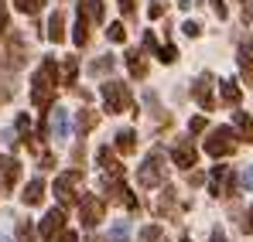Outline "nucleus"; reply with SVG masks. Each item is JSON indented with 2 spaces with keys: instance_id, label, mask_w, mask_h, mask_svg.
Wrapping results in <instances>:
<instances>
[{
  "instance_id": "1",
  "label": "nucleus",
  "mask_w": 253,
  "mask_h": 242,
  "mask_svg": "<svg viewBox=\"0 0 253 242\" xmlns=\"http://www.w3.org/2000/svg\"><path fill=\"white\" fill-rule=\"evenodd\" d=\"M62 82L58 75V65H55V58H44L42 69L35 72V79H31V103L38 106V109H48L51 106V99H55V85Z\"/></svg>"
},
{
  "instance_id": "2",
  "label": "nucleus",
  "mask_w": 253,
  "mask_h": 242,
  "mask_svg": "<svg viewBox=\"0 0 253 242\" xmlns=\"http://www.w3.org/2000/svg\"><path fill=\"white\" fill-rule=\"evenodd\" d=\"M165 177H168L165 154H161V150H151V154H147V161L140 164V171H137L140 188H161V184H165Z\"/></svg>"
},
{
  "instance_id": "3",
  "label": "nucleus",
  "mask_w": 253,
  "mask_h": 242,
  "mask_svg": "<svg viewBox=\"0 0 253 242\" xmlns=\"http://www.w3.org/2000/svg\"><path fill=\"white\" fill-rule=\"evenodd\" d=\"M99 92H103L106 113H126V109H133V96H130V89H126L124 82H103Z\"/></svg>"
},
{
  "instance_id": "4",
  "label": "nucleus",
  "mask_w": 253,
  "mask_h": 242,
  "mask_svg": "<svg viewBox=\"0 0 253 242\" xmlns=\"http://www.w3.org/2000/svg\"><path fill=\"white\" fill-rule=\"evenodd\" d=\"M233 126H215L209 137H206V154L209 157H229L236 150V140H233Z\"/></svg>"
},
{
  "instance_id": "5",
  "label": "nucleus",
  "mask_w": 253,
  "mask_h": 242,
  "mask_svg": "<svg viewBox=\"0 0 253 242\" xmlns=\"http://www.w3.org/2000/svg\"><path fill=\"white\" fill-rule=\"evenodd\" d=\"M79 181H83V171H65V174L55 177V195H58V202H62V205L79 202V195H76Z\"/></svg>"
},
{
  "instance_id": "6",
  "label": "nucleus",
  "mask_w": 253,
  "mask_h": 242,
  "mask_svg": "<svg viewBox=\"0 0 253 242\" xmlns=\"http://www.w3.org/2000/svg\"><path fill=\"white\" fill-rule=\"evenodd\" d=\"M103 211H106L103 198H96V195H83L79 198V218H83L85 229H96L103 222Z\"/></svg>"
},
{
  "instance_id": "7",
  "label": "nucleus",
  "mask_w": 253,
  "mask_h": 242,
  "mask_svg": "<svg viewBox=\"0 0 253 242\" xmlns=\"http://www.w3.org/2000/svg\"><path fill=\"white\" fill-rule=\"evenodd\" d=\"M209 191L215 198H219V195H236V177H233V171H229L226 164H219L209 174Z\"/></svg>"
},
{
  "instance_id": "8",
  "label": "nucleus",
  "mask_w": 253,
  "mask_h": 242,
  "mask_svg": "<svg viewBox=\"0 0 253 242\" xmlns=\"http://www.w3.org/2000/svg\"><path fill=\"white\" fill-rule=\"evenodd\" d=\"M212 85H215V79H212L209 72H202L199 79L192 82V99L209 113V109H215V99H212Z\"/></svg>"
},
{
  "instance_id": "9",
  "label": "nucleus",
  "mask_w": 253,
  "mask_h": 242,
  "mask_svg": "<svg viewBox=\"0 0 253 242\" xmlns=\"http://www.w3.org/2000/svg\"><path fill=\"white\" fill-rule=\"evenodd\" d=\"M38 232H42L44 242H55L62 232H65V211H62V208H51V211L42 218V229H38Z\"/></svg>"
},
{
  "instance_id": "10",
  "label": "nucleus",
  "mask_w": 253,
  "mask_h": 242,
  "mask_svg": "<svg viewBox=\"0 0 253 242\" xmlns=\"http://www.w3.org/2000/svg\"><path fill=\"white\" fill-rule=\"evenodd\" d=\"M171 161L178 164L181 171H192L195 167V161H199V150H195V143L185 137V140H178L174 143V150H171Z\"/></svg>"
},
{
  "instance_id": "11",
  "label": "nucleus",
  "mask_w": 253,
  "mask_h": 242,
  "mask_svg": "<svg viewBox=\"0 0 253 242\" xmlns=\"http://www.w3.org/2000/svg\"><path fill=\"white\" fill-rule=\"evenodd\" d=\"M106 198H110V202L126 205V208H137V198H133V191L126 188L120 177H106Z\"/></svg>"
},
{
  "instance_id": "12",
  "label": "nucleus",
  "mask_w": 253,
  "mask_h": 242,
  "mask_svg": "<svg viewBox=\"0 0 253 242\" xmlns=\"http://www.w3.org/2000/svg\"><path fill=\"white\" fill-rule=\"evenodd\" d=\"M21 181V164L14 157H0V195H7Z\"/></svg>"
},
{
  "instance_id": "13",
  "label": "nucleus",
  "mask_w": 253,
  "mask_h": 242,
  "mask_svg": "<svg viewBox=\"0 0 253 242\" xmlns=\"http://www.w3.org/2000/svg\"><path fill=\"white\" fill-rule=\"evenodd\" d=\"M89 24H92V17H89V10H85V0H79V17H76V31H72V41L83 48L89 44Z\"/></svg>"
},
{
  "instance_id": "14",
  "label": "nucleus",
  "mask_w": 253,
  "mask_h": 242,
  "mask_svg": "<svg viewBox=\"0 0 253 242\" xmlns=\"http://www.w3.org/2000/svg\"><path fill=\"white\" fill-rule=\"evenodd\" d=\"M51 137L58 140V143H65L69 140V109H62V106H55V113H51Z\"/></svg>"
},
{
  "instance_id": "15",
  "label": "nucleus",
  "mask_w": 253,
  "mask_h": 242,
  "mask_svg": "<svg viewBox=\"0 0 253 242\" xmlns=\"http://www.w3.org/2000/svg\"><path fill=\"white\" fill-rule=\"evenodd\" d=\"M236 62H240L243 79L253 82V38H243V41H240V55H236Z\"/></svg>"
},
{
  "instance_id": "16",
  "label": "nucleus",
  "mask_w": 253,
  "mask_h": 242,
  "mask_svg": "<svg viewBox=\"0 0 253 242\" xmlns=\"http://www.w3.org/2000/svg\"><path fill=\"white\" fill-rule=\"evenodd\" d=\"M96 161H99V167L106 171V177H120V171H124V167H120L117 154H113L110 147H99V150H96Z\"/></svg>"
},
{
  "instance_id": "17",
  "label": "nucleus",
  "mask_w": 253,
  "mask_h": 242,
  "mask_svg": "<svg viewBox=\"0 0 253 242\" xmlns=\"http://www.w3.org/2000/svg\"><path fill=\"white\" fill-rule=\"evenodd\" d=\"M233 126H236V137H240L243 143H253V120H250V113L236 109V113H233Z\"/></svg>"
},
{
  "instance_id": "18",
  "label": "nucleus",
  "mask_w": 253,
  "mask_h": 242,
  "mask_svg": "<svg viewBox=\"0 0 253 242\" xmlns=\"http://www.w3.org/2000/svg\"><path fill=\"white\" fill-rule=\"evenodd\" d=\"M7 65H10V69L24 65V35H10V44H7Z\"/></svg>"
},
{
  "instance_id": "19",
  "label": "nucleus",
  "mask_w": 253,
  "mask_h": 242,
  "mask_svg": "<svg viewBox=\"0 0 253 242\" xmlns=\"http://www.w3.org/2000/svg\"><path fill=\"white\" fill-rule=\"evenodd\" d=\"M21 198H24L28 208H38V205L44 202V181H42V177L28 181V188H24V195H21Z\"/></svg>"
},
{
  "instance_id": "20",
  "label": "nucleus",
  "mask_w": 253,
  "mask_h": 242,
  "mask_svg": "<svg viewBox=\"0 0 253 242\" xmlns=\"http://www.w3.org/2000/svg\"><path fill=\"white\" fill-rule=\"evenodd\" d=\"M219 96H222V103H226V106H240L243 89H240L233 79H226V82H219Z\"/></svg>"
},
{
  "instance_id": "21",
  "label": "nucleus",
  "mask_w": 253,
  "mask_h": 242,
  "mask_svg": "<svg viewBox=\"0 0 253 242\" xmlns=\"http://www.w3.org/2000/svg\"><path fill=\"white\" fill-rule=\"evenodd\" d=\"M48 38L55 41V44L65 41V14H62V10L51 14V21H48Z\"/></svg>"
},
{
  "instance_id": "22",
  "label": "nucleus",
  "mask_w": 253,
  "mask_h": 242,
  "mask_svg": "<svg viewBox=\"0 0 253 242\" xmlns=\"http://www.w3.org/2000/svg\"><path fill=\"white\" fill-rule=\"evenodd\" d=\"M126 69H130L133 79H144V75H147V62H144V55H140V51H126Z\"/></svg>"
},
{
  "instance_id": "23",
  "label": "nucleus",
  "mask_w": 253,
  "mask_h": 242,
  "mask_svg": "<svg viewBox=\"0 0 253 242\" xmlns=\"http://www.w3.org/2000/svg\"><path fill=\"white\" fill-rule=\"evenodd\" d=\"M117 150H120V154H133V150H137V133H133V130H120V133H117Z\"/></svg>"
},
{
  "instance_id": "24",
  "label": "nucleus",
  "mask_w": 253,
  "mask_h": 242,
  "mask_svg": "<svg viewBox=\"0 0 253 242\" xmlns=\"http://www.w3.org/2000/svg\"><path fill=\"white\" fill-rule=\"evenodd\" d=\"M113 65H117V58L113 55H103V58H96L89 65V75H106V72H113Z\"/></svg>"
},
{
  "instance_id": "25",
  "label": "nucleus",
  "mask_w": 253,
  "mask_h": 242,
  "mask_svg": "<svg viewBox=\"0 0 253 242\" xmlns=\"http://www.w3.org/2000/svg\"><path fill=\"white\" fill-rule=\"evenodd\" d=\"M96 123H99L96 109H83V113H79V120H76V126H79V137H85V133L96 126Z\"/></svg>"
},
{
  "instance_id": "26",
  "label": "nucleus",
  "mask_w": 253,
  "mask_h": 242,
  "mask_svg": "<svg viewBox=\"0 0 253 242\" xmlns=\"http://www.w3.org/2000/svg\"><path fill=\"white\" fill-rule=\"evenodd\" d=\"M137 239H140V242H168V236H165V229H161V225H144Z\"/></svg>"
},
{
  "instance_id": "27",
  "label": "nucleus",
  "mask_w": 253,
  "mask_h": 242,
  "mask_svg": "<svg viewBox=\"0 0 253 242\" xmlns=\"http://www.w3.org/2000/svg\"><path fill=\"white\" fill-rule=\"evenodd\" d=\"M76 75H79V58H76V55H69V58H65V65H62V82H65V85H72Z\"/></svg>"
},
{
  "instance_id": "28",
  "label": "nucleus",
  "mask_w": 253,
  "mask_h": 242,
  "mask_svg": "<svg viewBox=\"0 0 253 242\" xmlns=\"http://www.w3.org/2000/svg\"><path fill=\"white\" fill-rule=\"evenodd\" d=\"M130 239V222L126 218H117L113 229H110V242H126Z\"/></svg>"
},
{
  "instance_id": "29",
  "label": "nucleus",
  "mask_w": 253,
  "mask_h": 242,
  "mask_svg": "<svg viewBox=\"0 0 253 242\" xmlns=\"http://www.w3.org/2000/svg\"><path fill=\"white\" fill-rule=\"evenodd\" d=\"M14 7H17L21 14H38L44 7V0H14Z\"/></svg>"
},
{
  "instance_id": "30",
  "label": "nucleus",
  "mask_w": 253,
  "mask_h": 242,
  "mask_svg": "<svg viewBox=\"0 0 253 242\" xmlns=\"http://www.w3.org/2000/svg\"><path fill=\"white\" fill-rule=\"evenodd\" d=\"M17 242H35V229H31V222H28V218H21V222H17Z\"/></svg>"
},
{
  "instance_id": "31",
  "label": "nucleus",
  "mask_w": 253,
  "mask_h": 242,
  "mask_svg": "<svg viewBox=\"0 0 253 242\" xmlns=\"http://www.w3.org/2000/svg\"><path fill=\"white\" fill-rule=\"evenodd\" d=\"M85 10H89L92 24H103V0H85Z\"/></svg>"
},
{
  "instance_id": "32",
  "label": "nucleus",
  "mask_w": 253,
  "mask_h": 242,
  "mask_svg": "<svg viewBox=\"0 0 253 242\" xmlns=\"http://www.w3.org/2000/svg\"><path fill=\"white\" fill-rule=\"evenodd\" d=\"M158 211H161V215H171V211H174V191H171V188H165V198L158 202Z\"/></svg>"
},
{
  "instance_id": "33",
  "label": "nucleus",
  "mask_w": 253,
  "mask_h": 242,
  "mask_svg": "<svg viewBox=\"0 0 253 242\" xmlns=\"http://www.w3.org/2000/svg\"><path fill=\"white\" fill-rule=\"evenodd\" d=\"M106 38L113 41V44H120V41L126 38V28L120 24V21H117V24H110V28H106Z\"/></svg>"
},
{
  "instance_id": "34",
  "label": "nucleus",
  "mask_w": 253,
  "mask_h": 242,
  "mask_svg": "<svg viewBox=\"0 0 253 242\" xmlns=\"http://www.w3.org/2000/svg\"><path fill=\"white\" fill-rule=\"evenodd\" d=\"M158 58H161L165 65H171V62H178V48H174V44H165V48L158 51Z\"/></svg>"
},
{
  "instance_id": "35",
  "label": "nucleus",
  "mask_w": 253,
  "mask_h": 242,
  "mask_svg": "<svg viewBox=\"0 0 253 242\" xmlns=\"http://www.w3.org/2000/svg\"><path fill=\"white\" fill-rule=\"evenodd\" d=\"M181 31H185L188 38H199V35H202V24H195V21H185V24H181Z\"/></svg>"
},
{
  "instance_id": "36",
  "label": "nucleus",
  "mask_w": 253,
  "mask_h": 242,
  "mask_svg": "<svg viewBox=\"0 0 253 242\" xmlns=\"http://www.w3.org/2000/svg\"><path fill=\"white\" fill-rule=\"evenodd\" d=\"M212 10H215V17H219V21H226V17H229V7H226V0H212Z\"/></svg>"
},
{
  "instance_id": "37",
  "label": "nucleus",
  "mask_w": 253,
  "mask_h": 242,
  "mask_svg": "<svg viewBox=\"0 0 253 242\" xmlns=\"http://www.w3.org/2000/svg\"><path fill=\"white\" fill-rule=\"evenodd\" d=\"M206 130V116H192V123H188V133H202Z\"/></svg>"
},
{
  "instance_id": "38",
  "label": "nucleus",
  "mask_w": 253,
  "mask_h": 242,
  "mask_svg": "<svg viewBox=\"0 0 253 242\" xmlns=\"http://www.w3.org/2000/svg\"><path fill=\"white\" fill-rule=\"evenodd\" d=\"M10 28V21H7V0H0V35Z\"/></svg>"
},
{
  "instance_id": "39",
  "label": "nucleus",
  "mask_w": 253,
  "mask_h": 242,
  "mask_svg": "<svg viewBox=\"0 0 253 242\" xmlns=\"http://www.w3.org/2000/svg\"><path fill=\"white\" fill-rule=\"evenodd\" d=\"M161 14H165V3H161V0H154V3L147 7V17H161Z\"/></svg>"
},
{
  "instance_id": "40",
  "label": "nucleus",
  "mask_w": 253,
  "mask_h": 242,
  "mask_svg": "<svg viewBox=\"0 0 253 242\" xmlns=\"http://www.w3.org/2000/svg\"><path fill=\"white\" fill-rule=\"evenodd\" d=\"M144 48H151V51H154V55H158V51H161V48H158V41H154V35H151V31H147V35H144Z\"/></svg>"
},
{
  "instance_id": "41",
  "label": "nucleus",
  "mask_w": 253,
  "mask_h": 242,
  "mask_svg": "<svg viewBox=\"0 0 253 242\" xmlns=\"http://www.w3.org/2000/svg\"><path fill=\"white\" fill-rule=\"evenodd\" d=\"M243 188H247V191H253V164L247 167V174H243Z\"/></svg>"
},
{
  "instance_id": "42",
  "label": "nucleus",
  "mask_w": 253,
  "mask_h": 242,
  "mask_svg": "<svg viewBox=\"0 0 253 242\" xmlns=\"http://www.w3.org/2000/svg\"><path fill=\"white\" fill-rule=\"evenodd\" d=\"M17 130H21V133H31V120H28V116H17Z\"/></svg>"
},
{
  "instance_id": "43",
  "label": "nucleus",
  "mask_w": 253,
  "mask_h": 242,
  "mask_svg": "<svg viewBox=\"0 0 253 242\" xmlns=\"http://www.w3.org/2000/svg\"><path fill=\"white\" fill-rule=\"evenodd\" d=\"M120 3V10H124V17H130L133 14V0H117Z\"/></svg>"
},
{
  "instance_id": "44",
  "label": "nucleus",
  "mask_w": 253,
  "mask_h": 242,
  "mask_svg": "<svg viewBox=\"0 0 253 242\" xmlns=\"http://www.w3.org/2000/svg\"><path fill=\"white\" fill-rule=\"evenodd\" d=\"M55 242H79V236H76V232H62Z\"/></svg>"
},
{
  "instance_id": "45",
  "label": "nucleus",
  "mask_w": 253,
  "mask_h": 242,
  "mask_svg": "<svg viewBox=\"0 0 253 242\" xmlns=\"http://www.w3.org/2000/svg\"><path fill=\"white\" fill-rule=\"evenodd\" d=\"M38 167H55V157H51V154H42V164H38Z\"/></svg>"
},
{
  "instance_id": "46",
  "label": "nucleus",
  "mask_w": 253,
  "mask_h": 242,
  "mask_svg": "<svg viewBox=\"0 0 253 242\" xmlns=\"http://www.w3.org/2000/svg\"><path fill=\"white\" fill-rule=\"evenodd\" d=\"M209 242H226V236H222V232L215 229V232H212V239H209Z\"/></svg>"
},
{
  "instance_id": "47",
  "label": "nucleus",
  "mask_w": 253,
  "mask_h": 242,
  "mask_svg": "<svg viewBox=\"0 0 253 242\" xmlns=\"http://www.w3.org/2000/svg\"><path fill=\"white\" fill-rule=\"evenodd\" d=\"M247 232H253V205H250V218H247V225H243Z\"/></svg>"
},
{
  "instance_id": "48",
  "label": "nucleus",
  "mask_w": 253,
  "mask_h": 242,
  "mask_svg": "<svg viewBox=\"0 0 253 242\" xmlns=\"http://www.w3.org/2000/svg\"><path fill=\"white\" fill-rule=\"evenodd\" d=\"M7 99H10V92H7V89H0V103H7Z\"/></svg>"
},
{
  "instance_id": "49",
  "label": "nucleus",
  "mask_w": 253,
  "mask_h": 242,
  "mask_svg": "<svg viewBox=\"0 0 253 242\" xmlns=\"http://www.w3.org/2000/svg\"><path fill=\"white\" fill-rule=\"evenodd\" d=\"M0 242H10V239H7V236H0Z\"/></svg>"
},
{
  "instance_id": "50",
  "label": "nucleus",
  "mask_w": 253,
  "mask_h": 242,
  "mask_svg": "<svg viewBox=\"0 0 253 242\" xmlns=\"http://www.w3.org/2000/svg\"><path fill=\"white\" fill-rule=\"evenodd\" d=\"M181 242H192V239H188V236H185V239H181Z\"/></svg>"
},
{
  "instance_id": "51",
  "label": "nucleus",
  "mask_w": 253,
  "mask_h": 242,
  "mask_svg": "<svg viewBox=\"0 0 253 242\" xmlns=\"http://www.w3.org/2000/svg\"><path fill=\"white\" fill-rule=\"evenodd\" d=\"M89 242H103V239H89Z\"/></svg>"
}]
</instances>
